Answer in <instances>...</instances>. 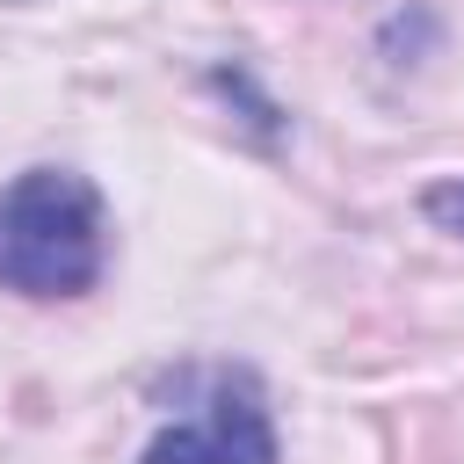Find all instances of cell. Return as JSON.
Instances as JSON below:
<instances>
[{
	"mask_svg": "<svg viewBox=\"0 0 464 464\" xmlns=\"http://www.w3.org/2000/svg\"><path fill=\"white\" fill-rule=\"evenodd\" d=\"M109 268V210L80 167H29L0 188V290L58 304Z\"/></svg>",
	"mask_w": 464,
	"mask_h": 464,
	"instance_id": "cell-1",
	"label": "cell"
},
{
	"mask_svg": "<svg viewBox=\"0 0 464 464\" xmlns=\"http://www.w3.org/2000/svg\"><path fill=\"white\" fill-rule=\"evenodd\" d=\"M174 420L138 450V464H283L268 392L246 362H181L160 377Z\"/></svg>",
	"mask_w": 464,
	"mask_h": 464,
	"instance_id": "cell-2",
	"label": "cell"
},
{
	"mask_svg": "<svg viewBox=\"0 0 464 464\" xmlns=\"http://www.w3.org/2000/svg\"><path fill=\"white\" fill-rule=\"evenodd\" d=\"M420 218H428L435 232L464 239V174H450V181H428V188H420Z\"/></svg>",
	"mask_w": 464,
	"mask_h": 464,
	"instance_id": "cell-3",
	"label": "cell"
},
{
	"mask_svg": "<svg viewBox=\"0 0 464 464\" xmlns=\"http://www.w3.org/2000/svg\"><path fill=\"white\" fill-rule=\"evenodd\" d=\"M7 7H29V0H7Z\"/></svg>",
	"mask_w": 464,
	"mask_h": 464,
	"instance_id": "cell-4",
	"label": "cell"
}]
</instances>
